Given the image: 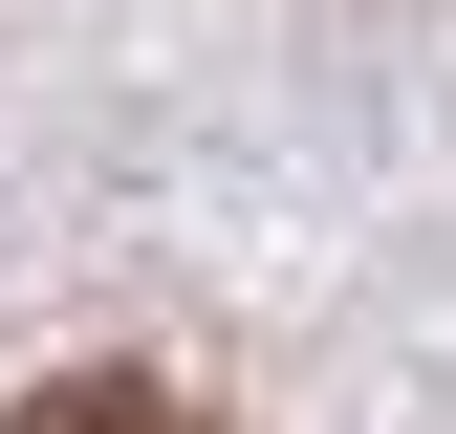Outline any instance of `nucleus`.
Returning <instances> with one entry per match:
<instances>
[{"instance_id":"obj_1","label":"nucleus","mask_w":456,"mask_h":434,"mask_svg":"<svg viewBox=\"0 0 456 434\" xmlns=\"http://www.w3.org/2000/svg\"><path fill=\"white\" fill-rule=\"evenodd\" d=\"M0 434H217V413H175L152 369H66V391H22Z\"/></svg>"}]
</instances>
